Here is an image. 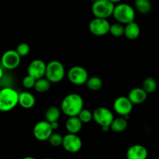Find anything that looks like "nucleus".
I'll return each mask as SVG.
<instances>
[{"mask_svg": "<svg viewBox=\"0 0 159 159\" xmlns=\"http://www.w3.org/2000/svg\"><path fill=\"white\" fill-rule=\"evenodd\" d=\"M84 109V99L77 93H70L62 99L61 110L67 116H76Z\"/></svg>", "mask_w": 159, "mask_h": 159, "instance_id": "obj_1", "label": "nucleus"}, {"mask_svg": "<svg viewBox=\"0 0 159 159\" xmlns=\"http://www.w3.org/2000/svg\"><path fill=\"white\" fill-rule=\"evenodd\" d=\"M19 101V93L11 87H4L0 89V111L3 113L13 110Z\"/></svg>", "mask_w": 159, "mask_h": 159, "instance_id": "obj_2", "label": "nucleus"}, {"mask_svg": "<svg viewBox=\"0 0 159 159\" xmlns=\"http://www.w3.org/2000/svg\"><path fill=\"white\" fill-rule=\"evenodd\" d=\"M135 14V9L132 6L126 3H118L115 5L112 16L118 23L126 25L134 21Z\"/></svg>", "mask_w": 159, "mask_h": 159, "instance_id": "obj_3", "label": "nucleus"}, {"mask_svg": "<svg viewBox=\"0 0 159 159\" xmlns=\"http://www.w3.org/2000/svg\"><path fill=\"white\" fill-rule=\"evenodd\" d=\"M65 75V69L60 61L56 60L51 61L46 64L45 77L51 83H58L63 80Z\"/></svg>", "mask_w": 159, "mask_h": 159, "instance_id": "obj_4", "label": "nucleus"}, {"mask_svg": "<svg viewBox=\"0 0 159 159\" xmlns=\"http://www.w3.org/2000/svg\"><path fill=\"white\" fill-rule=\"evenodd\" d=\"M93 120L101 127L103 131H108L110 130V126L114 120V115L109 109L100 107L94 110Z\"/></svg>", "mask_w": 159, "mask_h": 159, "instance_id": "obj_5", "label": "nucleus"}, {"mask_svg": "<svg viewBox=\"0 0 159 159\" xmlns=\"http://www.w3.org/2000/svg\"><path fill=\"white\" fill-rule=\"evenodd\" d=\"M115 4L109 0H98L93 2L91 11L94 17L108 19L112 16Z\"/></svg>", "mask_w": 159, "mask_h": 159, "instance_id": "obj_6", "label": "nucleus"}, {"mask_svg": "<svg viewBox=\"0 0 159 159\" xmlns=\"http://www.w3.org/2000/svg\"><path fill=\"white\" fill-rule=\"evenodd\" d=\"M67 76L69 81L76 85H84L89 78L87 70L79 65L72 67L68 71Z\"/></svg>", "mask_w": 159, "mask_h": 159, "instance_id": "obj_7", "label": "nucleus"}, {"mask_svg": "<svg viewBox=\"0 0 159 159\" xmlns=\"http://www.w3.org/2000/svg\"><path fill=\"white\" fill-rule=\"evenodd\" d=\"M21 57L16 50H8L1 57V65L6 70H14L20 65Z\"/></svg>", "mask_w": 159, "mask_h": 159, "instance_id": "obj_8", "label": "nucleus"}, {"mask_svg": "<svg viewBox=\"0 0 159 159\" xmlns=\"http://www.w3.org/2000/svg\"><path fill=\"white\" fill-rule=\"evenodd\" d=\"M53 133L51 124L47 120H41L34 125L33 128V135L40 141H48L49 137Z\"/></svg>", "mask_w": 159, "mask_h": 159, "instance_id": "obj_9", "label": "nucleus"}, {"mask_svg": "<svg viewBox=\"0 0 159 159\" xmlns=\"http://www.w3.org/2000/svg\"><path fill=\"white\" fill-rule=\"evenodd\" d=\"M111 24L107 19L94 17L89 23V30L95 36H104L109 33Z\"/></svg>", "mask_w": 159, "mask_h": 159, "instance_id": "obj_10", "label": "nucleus"}, {"mask_svg": "<svg viewBox=\"0 0 159 159\" xmlns=\"http://www.w3.org/2000/svg\"><path fill=\"white\" fill-rule=\"evenodd\" d=\"M62 146L70 153H76L82 148V140L77 134L68 133L63 137Z\"/></svg>", "mask_w": 159, "mask_h": 159, "instance_id": "obj_11", "label": "nucleus"}, {"mask_svg": "<svg viewBox=\"0 0 159 159\" xmlns=\"http://www.w3.org/2000/svg\"><path fill=\"white\" fill-rule=\"evenodd\" d=\"M133 104L131 102L127 96H119L114 101L113 109L119 116H129L132 112Z\"/></svg>", "mask_w": 159, "mask_h": 159, "instance_id": "obj_12", "label": "nucleus"}, {"mask_svg": "<svg viewBox=\"0 0 159 159\" xmlns=\"http://www.w3.org/2000/svg\"><path fill=\"white\" fill-rule=\"evenodd\" d=\"M45 70H46V64L41 59L33 60L29 64L27 68V75L32 76L37 80L41 78L45 77Z\"/></svg>", "mask_w": 159, "mask_h": 159, "instance_id": "obj_13", "label": "nucleus"}, {"mask_svg": "<svg viewBox=\"0 0 159 159\" xmlns=\"http://www.w3.org/2000/svg\"><path fill=\"white\" fill-rule=\"evenodd\" d=\"M148 156V152L146 148L141 144H134L126 152V158L127 159H147Z\"/></svg>", "mask_w": 159, "mask_h": 159, "instance_id": "obj_14", "label": "nucleus"}, {"mask_svg": "<svg viewBox=\"0 0 159 159\" xmlns=\"http://www.w3.org/2000/svg\"><path fill=\"white\" fill-rule=\"evenodd\" d=\"M147 93L141 88H134L129 91L127 97L133 105L141 104L146 100Z\"/></svg>", "mask_w": 159, "mask_h": 159, "instance_id": "obj_15", "label": "nucleus"}, {"mask_svg": "<svg viewBox=\"0 0 159 159\" xmlns=\"http://www.w3.org/2000/svg\"><path fill=\"white\" fill-rule=\"evenodd\" d=\"M36 99L34 95L28 92L19 93L18 104L24 109H31L35 105Z\"/></svg>", "mask_w": 159, "mask_h": 159, "instance_id": "obj_16", "label": "nucleus"}, {"mask_svg": "<svg viewBox=\"0 0 159 159\" xmlns=\"http://www.w3.org/2000/svg\"><path fill=\"white\" fill-rule=\"evenodd\" d=\"M140 34V28L138 23L132 21L125 25L124 36L129 40H136Z\"/></svg>", "mask_w": 159, "mask_h": 159, "instance_id": "obj_17", "label": "nucleus"}, {"mask_svg": "<svg viewBox=\"0 0 159 159\" xmlns=\"http://www.w3.org/2000/svg\"><path fill=\"white\" fill-rule=\"evenodd\" d=\"M83 123L76 116H70L65 122V129L70 134H78L81 130Z\"/></svg>", "mask_w": 159, "mask_h": 159, "instance_id": "obj_18", "label": "nucleus"}, {"mask_svg": "<svg viewBox=\"0 0 159 159\" xmlns=\"http://www.w3.org/2000/svg\"><path fill=\"white\" fill-rule=\"evenodd\" d=\"M128 120L124 116H119V117L114 118L112 124L110 126V129L114 132H123L127 128Z\"/></svg>", "mask_w": 159, "mask_h": 159, "instance_id": "obj_19", "label": "nucleus"}, {"mask_svg": "<svg viewBox=\"0 0 159 159\" xmlns=\"http://www.w3.org/2000/svg\"><path fill=\"white\" fill-rule=\"evenodd\" d=\"M136 10L141 14H147L152 9V4L150 0H134Z\"/></svg>", "mask_w": 159, "mask_h": 159, "instance_id": "obj_20", "label": "nucleus"}, {"mask_svg": "<svg viewBox=\"0 0 159 159\" xmlns=\"http://www.w3.org/2000/svg\"><path fill=\"white\" fill-rule=\"evenodd\" d=\"M51 83V82L45 77L41 78L36 80L34 89L38 93H45L49 90Z\"/></svg>", "mask_w": 159, "mask_h": 159, "instance_id": "obj_21", "label": "nucleus"}, {"mask_svg": "<svg viewBox=\"0 0 159 159\" xmlns=\"http://www.w3.org/2000/svg\"><path fill=\"white\" fill-rule=\"evenodd\" d=\"M61 111L57 107H50L45 112V120L49 123L59 120L60 117Z\"/></svg>", "mask_w": 159, "mask_h": 159, "instance_id": "obj_22", "label": "nucleus"}, {"mask_svg": "<svg viewBox=\"0 0 159 159\" xmlns=\"http://www.w3.org/2000/svg\"><path fill=\"white\" fill-rule=\"evenodd\" d=\"M85 84L87 88L91 91H98L102 87L103 82L98 76H92L88 78Z\"/></svg>", "mask_w": 159, "mask_h": 159, "instance_id": "obj_23", "label": "nucleus"}, {"mask_svg": "<svg viewBox=\"0 0 159 159\" xmlns=\"http://www.w3.org/2000/svg\"><path fill=\"white\" fill-rule=\"evenodd\" d=\"M157 82H156V80L154 78L151 77L146 78V79L143 80V83H142V89H143L147 94L153 93L154 92H155V90L157 89Z\"/></svg>", "mask_w": 159, "mask_h": 159, "instance_id": "obj_24", "label": "nucleus"}, {"mask_svg": "<svg viewBox=\"0 0 159 159\" xmlns=\"http://www.w3.org/2000/svg\"><path fill=\"white\" fill-rule=\"evenodd\" d=\"M125 26L120 23H115L110 26L109 33L115 37H120L124 35Z\"/></svg>", "mask_w": 159, "mask_h": 159, "instance_id": "obj_25", "label": "nucleus"}, {"mask_svg": "<svg viewBox=\"0 0 159 159\" xmlns=\"http://www.w3.org/2000/svg\"><path fill=\"white\" fill-rule=\"evenodd\" d=\"M78 117L83 124H88L93 120V113L87 109H83L78 114Z\"/></svg>", "mask_w": 159, "mask_h": 159, "instance_id": "obj_26", "label": "nucleus"}, {"mask_svg": "<svg viewBox=\"0 0 159 159\" xmlns=\"http://www.w3.org/2000/svg\"><path fill=\"white\" fill-rule=\"evenodd\" d=\"M48 142L50 143L51 146L53 147H59L61 146L62 144V141H63V137L59 133H54L53 132L51 134V136L48 138Z\"/></svg>", "mask_w": 159, "mask_h": 159, "instance_id": "obj_27", "label": "nucleus"}, {"mask_svg": "<svg viewBox=\"0 0 159 159\" xmlns=\"http://www.w3.org/2000/svg\"><path fill=\"white\" fill-rule=\"evenodd\" d=\"M16 51H17V52L18 53L20 57H25V56L28 55V54L31 51V47L28 43L23 42V43H20V44L17 45Z\"/></svg>", "mask_w": 159, "mask_h": 159, "instance_id": "obj_28", "label": "nucleus"}, {"mask_svg": "<svg viewBox=\"0 0 159 159\" xmlns=\"http://www.w3.org/2000/svg\"><path fill=\"white\" fill-rule=\"evenodd\" d=\"M36 79L33 78L32 76L27 75L25 76L23 79V85L26 89H32L34 88V84H35Z\"/></svg>", "mask_w": 159, "mask_h": 159, "instance_id": "obj_29", "label": "nucleus"}, {"mask_svg": "<svg viewBox=\"0 0 159 159\" xmlns=\"http://www.w3.org/2000/svg\"><path fill=\"white\" fill-rule=\"evenodd\" d=\"M50 124H51V127H52L53 130H57V129L59 128V122H58V121H55V122L50 123Z\"/></svg>", "mask_w": 159, "mask_h": 159, "instance_id": "obj_30", "label": "nucleus"}, {"mask_svg": "<svg viewBox=\"0 0 159 159\" xmlns=\"http://www.w3.org/2000/svg\"><path fill=\"white\" fill-rule=\"evenodd\" d=\"M3 69H4V68H2V66L0 65V80H1L3 78V76H4V70Z\"/></svg>", "mask_w": 159, "mask_h": 159, "instance_id": "obj_31", "label": "nucleus"}, {"mask_svg": "<svg viewBox=\"0 0 159 159\" xmlns=\"http://www.w3.org/2000/svg\"><path fill=\"white\" fill-rule=\"evenodd\" d=\"M109 1H111L112 2H113L115 4V3H119L122 0H109Z\"/></svg>", "mask_w": 159, "mask_h": 159, "instance_id": "obj_32", "label": "nucleus"}, {"mask_svg": "<svg viewBox=\"0 0 159 159\" xmlns=\"http://www.w3.org/2000/svg\"><path fill=\"white\" fill-rule=\"evenodd\" d=\"M23 159H35V158H32V157H25V158H23Z\"/></svg>", "mask_w": 159, "mask_h": 159, "instance_id": "obj_33", "label": "nucleus"}, {"mask_svg": "<svg viewBox=\"0 0 159 159\" xmlns=\"http://www.w3.org/2000/svg\"><path fill=\"white\" fill-rule=\"evenodd\" d=\"M90 1H91V2H94L98 1V0H90Z\"/></svg>", "mask_w": 159, "mask_h": 159, "instance_id": "obj_34", "label": "nucleus"}, {"mask_svg": "<svg viewBox=\"0 0 159 159\" xmlns=\"http://www.w3.org/2000/svg\"><path fill=\"white\" fill-rule=\"evenodd\" d=\"M45 159H52V158H45Z\"/></svg>", "mask_w": 159, "mask_h": 159, "instance_id": "obj_35", "label": "nucleus"}]
</instances>
